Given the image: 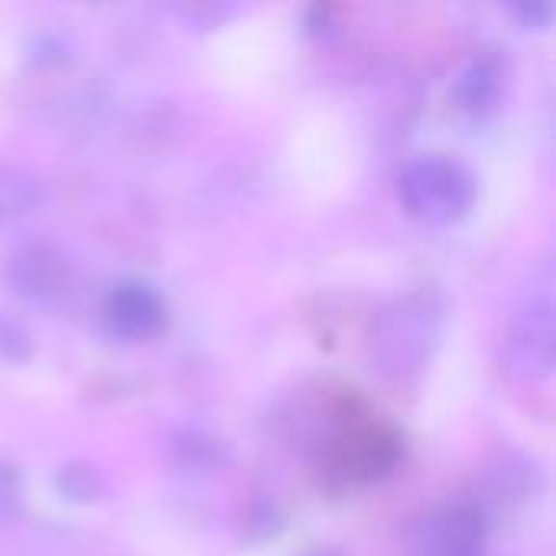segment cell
<instances>
[{
    "mask_svg": "<svg viewBox=\"0 0 556 556\" xmlns=\"http://www.w3.org/2000/svg\"><path fill=\"white\" fill-rule=\"evenodd\" d=\"M489 521L472 502H450L420 521L414 554L417 556H482Z\"/></svg>",
    "mask_w": 556,
    "mask_h": 556,
    "instance_id": "5",
    "label": "cell"
},
{
    "mask_svg": "<svg viewBox=\"0 0 556 556\" xmlns=\"http://www.w3.org/2000/svg\"><path fill=\"white\" fill-rule=\"evenodd\" d=\"M29 352H33L29 329L16 316L0 309V362H23L29 358Z\"/></svg>",
    "mask_w": 556,
    "mask_h": 556,
    "instance_id": "10",
    "label": "cell"
},
{
    "mask_svg": "<svg viewBox=\"0 0 556 556\" xmlns=\"http://www.w3.org/2000/svg\"><path fill=\"white\" fill-rule=\"evenodd\" d=\"M443 332V300L437 290H410L381 309L371 332V362L375 368L397 384L417 381Z\"/></svg>",
    "mask_w": 556,
    "mask_h": 556,
    "instance_id": "1",
    "label": "cell"
},
{
    "mask_svg": "<svg viewBox=\"0 0 556 556\" xmlns=\"http://www.w3.org/2000/svg\"><path fill=\"white\" fill-rule=\"evenodd\" d=\"M173 450V459L182 466V469H215L222 463V443L202 430H179L169 443Z\"/></svg>",
    "mask_w": 556,
    "mask_h": 556,
    "instance_id": "9",
    "label": "cell"
},
{
    "mask_svg": "<svg viewBox=\"0 0 556 556\" xmlns=\"http://www.w3.org/2000/svg\"><path fill=\"white\" fill-rule=\"evenodd\" d=\"M3 277L10 290L29 303H59L72 290V264L49 241H26L7 254Z\"/></svg>",
    "mask_w": 556,
    "mask_h": 556,
    "instance_id": "4",
    "label": "cell"
},
{
    "mask_svg": "<svg viewBox=\"0 0 556 556\" xmlns=\"http://www.w3.org/2000/svg\"><path fill=\"white\" fill-rule=\"evenodd\" d=\"M525 23H531V26H541V23H547L551 16H554V3H544V0H521V3H515L511 7Z\"/></svg>",
    "mask_w": 556,
    "mask_h": 556,
    "instance_id": "13",
    "label": "cell"
},
{
    "mask_svg": "<svg viewBox=\"0 0 556 556\" xmlns=\"http://www.w3.org/2000/svg\"><path fill=\"white\" fill-rule=\"evenodd\" d=\"M397 195L404 208L427 225H453L476 205L479 182L453 156H417L397 176Z\"/></svg>",
    "mask_w": 556,
    "mask_h": 556,
    "instance_id": "3",
    "label": "cell"
},
{
    "mask_svg": "<svg viewBox=\"0 0 556 556\" xmlns=\"http://www.w3.org/2000/svg\"><path fill=\"white\" fill-rule=\"evenodd\" d=\"M42 199V182L20 163H0V225H10L33 212Z\"/></svg>",
    "mask_w": 556,
    "mask_h": 556,
    "instance_id": "8",
    "label": "cell"
},
{
    "mask_svg": "<svg viewBox=\"0 0 556 556\" xmlns=\"http://www.w3.org/2000/svg\"><path fill=\"white\" fill-rule=\"evenodd\" d=\"M23 511V479L13 463L0 459V525Z\"/></svg>",
    "mask_w": 556,
    "mask_h": 556,
    "instance_id": "12",
    "label": "cell"
},
{
    "mask_svg": "<svg viewBox=\"0 0 556 556\" xmlns=\"http://www.w3.org/2000/svg\"><path fill=\"white\" fill-rule=\"evenodd\" d=\"M303 556H349L345 551H339V547H316V551H309V554Z\"/></svg>",
    "mask_w": 556,
    "mask_h": 556,
    "instance_id": "14",
    "label": "cell"
},
{
    "mask_svg": "<svg viewBox=\"0 0 556 556\" xmlns=\"http://www.w3.org/2000/svg\"><path fill=\"white\" fill-rule=\"evenodd\" d=\"M104 319L124 339H150L166 323L163 296L143 280H124L104 296Z\"/></svg>",
    "mask_w": 556,
    "mask_h": 556,
    "instance_id": "6",
    "label": "cell"
},
{
    "mask_svg": "<svg viewBox=\"0 0 556 556\" xmlns=\"http://www.w3.org/2000/svg\"><path fill=\"white\" fill-rule=\"evenodd\" d=\"M59 485H62V492H65L68 498H78V502L94 498V495L104 489L101 476H98L91 466H65V469L59 472Z\"/></svg>",
    "mask_w": 556,
    "mask_h": 556,
    "instance_id": "11",
    "label": "cell"
},
{
    "mask_svg": "<svg viewBox=\"0 0 556 556\" xmlns=\"http://www.w3.org/2000/svg\"><path fill=\"white\" fill-rule=\"evenodd\" d=\"M453 98L459 101V108L466 111H485L495 104L498 91H502V65L495 55H472L463 62V68L453 75V85H450Z\"/></svg>",
    "mask_w": 556,
    "mask_h": 556,
    "instance_id": "7",
    "label": "cell"
},
{
    "mask_svg": "<svg viewBox=\"0 0 556 556\" xmlns=\"http://www.w3.org/2000/svg\"><path fill=\"white\" fill-rule=\"evenodd\" d=\"M556 319H554V274L551 264L541 267L538 280L525 290L515 316L508 319L502 339V365L518 381H544L554 375Z\"/></svg>",
    "mask_w": 556,
    "mask_h": 556,
    "instance_id": "2",
    "label": "cell"
}]
</instances>
